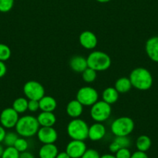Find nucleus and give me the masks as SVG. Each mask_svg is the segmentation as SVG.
<instances>
[{
	"label": "nucleus",
	"mask_w": 158,
	"mask_h": 158,
	"mask_svg": "<svg viewBox=\"0 0 158 158\" xmlns=\"http://www.w3.org/2000/svg\"><path fill=\"white\" fill-rule=\"evenodd\" d=\"M40 127V126L37 117L30 115L20 117L15 127V132L18 135L25 138L35 136Z\"/></svg>",
	"instance_id": "nucleus-1"
},
{
	"label": "nucleus",
	"mask_w": 158,
	"mask_h": 158,
	"mask_svg": "<svg viewBox=\"0 0 158 158\" xmlns=\"http://www.w3.org/2000/svg\"><path fill=\"white\" fill-rule=\"evenodd\" d=\"M132 86L139 90H147L153 85V77L150 71L143 67L133 69L129 75Z\"/></svg>",
	"instance_id": "nucleus-2"
},
{
	"label": "nucleus",
	"mask_w": 158,
	"mask_h": 158,
	"mask_svg": "<svg viewBox=\"0 0 158 158\" xmlns=\"http://www.w3.org/2000/svg\"><path fill=\"white\" fill-rule=\"evenodd\" d=\"M86 59L88 67L97 72L105 71L111 66V58L108 54L102 51H93Z\"/></svg>",
	"instance_id": "nucleus-3"
},
{
	"label": "nucleus",
	"mask_w": 158,
	"mask_h": 158,
	"mask_svg": "<svg viewBox=\"0 0 158 158\" xmlns=\"http://www.w3.org/2000/svg\"><path fill=\"white\" fill-rule=\"evenodd\" d=\"M88 128L86 122L80 118L72 119L67 127V133L72 140H85L88 138Z\"/></svg>",
	"instance_id": "nucleus-4"
},
{
	"label": "nucleus",
	"mask_w": 158,
	"mask_h": 158,
	"mask_svg": "<svg viewBox=\"0 0 158 158\" xmlns=\"http://www.w3.org/2000/svg\"><path fill=\"white\" fill-rule=\"evenodd\" d=\"M135 123L129 117H121L116 119L111 124V131L116 137L129 136L133 131Z\"/></svg>",
	"instance_id": "nucleus-5"
},
{
	"label": "nucleus",
	"mask_w": 158,
	"mask_h": 158,
	"mask_svg": "<svg viewBox=\"0 0 158 158\" xmlns=\"http://www.w3.org/2000/svg\"><path fill=\"white\" fill-rule=\"evenodd\" d=\"M112 114L111 105L107 103L103 100H98L95 103L91 106V110H90V115L91 117L95 122L105 121L110 117Z\"/></svg>",
	"instance_id": "nucleus-6"
},
{
	"label": "nucleus",
	"mask_w": 158,
	"mask_h": 158,
	"mask_svg": "<svg viewBox=\"0 0 158 158\" xmlns=\"http://www.w3.org/2000/svg\"><path fill=\"white\" fill-rule=\"evenodd\" d=\"M76 100H78L83 106H91L99 100V94L91 86H83L77 91Z\"/></svg>",
	"instance_id": "nucleus-7"
},
{
	"label": "nucleus",
	"mask_w": 158,
	"mask_h": 158,
	"mask_svg": "<svg viewBox=\"0 0 158 158\" xmlns=\"http://www.w3.org/2000/svg\"><path fill=\"white\" fill-rule=\"evenodd\" d=\"M23 94L28 100H40L45 96V89L39 82L29 80L23 86Z\"/></svg>",
	"instance_id": "nucleus-8"
},
{
	"label": "nucleus",
	"mask_w": 158,
	"mask_h": 158,
	"mask_svg": "<svg viewBox=\"0 0 158 158\" xmlns=\"http://www.w3.org/2000/svg\"><path fill=\"white\" fill-rule=\"evenodd\" d=\"M20 117L12 107L5 108L0 114V124L6 129L15 127Z\"/></svg>",
	"instance_id": "nucleus-9"
},
{
	"label": "nucleus",
	"mask_w": 158,
	"mask_h": 158,
	"mask_svg": "<svg viewBox=\"0 0 158 158\" xmlns=\"http://www.w3.org/2000/svg\"><path fill=\"white\" fill-rule=\"evenodd\" d=\"M37 135L40 142L43 144L54 143L58 137L57 131L53 127H40Z\"/></svg>",
	"instance_id": "nucleus-10"
},
{
	"label": "nucleus",
	"mask_w": 158,
	"mask_h": 158,
	"mask_svg": "<svg viewBox=\"0 0 158 158\" xmlns=\"http://www.w3.org/2000/svg\"><path fill=\"white\" fill-rule=\"evenodd\" d=\"M87 146L84 140H72L66 147V152L71 158H81L86 151Z\"/></svg>",
	"instance_id": "nucleus-11"
},
{
	"label": "nucleus",
	"mask_w": 158,
	"mask_h": 158,
	"mask_svg": "<svg viewBox=\"0 0 158 158\" xmlns=\"http://www.w3.org/2000/svg\"><path fill=\"white\" fill-rule=\"evenodd\" d=\"M79 43L81 46L86 49H93L98 44L97 36L91 31H84L79 35Z\"/></svg>",
	"instance_id": "nucleus-12"
},
{
	"label": "nucleus",
	"mask_w": 158,
	"mask_h": 158,
	"mask_svg": "<svg viewBox=\"0 0 158 158\" xmlns=\"http://www.w3.org/2000/svg\"><path fill=\"white\" fill-rule=\"evenodd\" d=\"M106 134L105 126L100 122L93 123L88 128V138L92 141H99L102 140Z\"/></svg>",
	"instance_id": "nucleus-13"
},
{
	"label": "nucleus",
	"mask_w": 158,
	"mask_h": 158,
	"mask_svg": "<svg viewBox=\"0 0 158 158\" xmlns=\"http://www.w3.org/2000/svg\"><path fill=\"white\" fill-rule=\"evenodd\" d=\"M145 50L152 61L158 63V36L151 37L147 40L145 45Z\"/></svg>",
	"instance_id": "nucleus-14"
},
{
	"label": "nucleus",
	"mask_w": 158,
	"mask_h": 158,
	"mask_svg": "<svg viewBox=\"0 0 158 158\" xmlns=\"http://www.w3.org/2000/svg\"><path fill=\"white\" fill-rule=\"evenodd\" d=\"M83 105L77 100H73L68 103L66 112L71 118H79L83 113Z\"/></svg>",
	"instance_id": "nucleus-15"
},
{
	"label": "nucleus",
	"mask_w": 158,
	"mask_h": 158,
	"mask_svg": "<svg viewBox=\"0 0 158 158\" xmlns=\"http://www.w3.org/2000/svg\"><path fill=\"white\" fill-rule=\"evenodd\" d=\"M69 66L71 69L75 73H81L85 69L88 68L87 59L81 56H75L70 60Z\"/></svg>",
	"instance_id": "nucleus-16"
},
{
	"label": "nucleus",
	"mask_w": 158,
	"mask_h": 158,
	"mask_svg": "<svg viewBox=\"0 0 158 158\" xmlns=\"http://www.w3.org/2000/svg\"><path fill=\"white\" fill-rule=\"evenodd\" d=\"M58 153V148L54 143H46L40 148L38 154L40 158H56Z\"/></svg>",
	"instance_id": "nucleus-17"
},
{
	"label": "nucleus",
	"mask_w": 158,
	"mask_h": 158,
	"mask_svg": "<svg viewBox=\"0 0 158 158\" xmlns=\"http://www.w3.org/2000/svg\"><path fill=\"white\" fill-rule=\"evenodd\" d=\"M37 118L40 127H53L57 121L56 116L53 112L42 111Z\"/></svg>",
	"instance_id": "nucleus-18"
},
{
	"label": "nucleus",
	"mask_w": 158,
	"mask_h": 158,
	"mask_svg": "<svg viewBox=\"0 0 158 158\" xmlns=\"http://www.w3.org/2000/svg\"><path fill=\"white\" fill-rule=\"evenodd\" d=\"M40 110L41 111L54 112L57 106V101L54 97L50 96H44L39 100Z\"/></svg>",
	"instance_id": "nucleus-19"
},
{
	"label": "nucleus",
	"mask_w": 158,
	"mask_h": 158,
	"mask_svg": "<svg viewBox=\"0 0 158 158\" xmlns=\"http://www.w3.org/2000/svg\"><path fill=\"white\" fill-rule=\"evenodd\" d=\"M119 92L115 87H108L102 92V100L108 104H114L119 100Z\"/></svg>",
	"instance_id": "nucleus-20"
},
{
	"label": "nucleus",
	"mask_w": 158,
	"mask_h": 158,
	"mask_svg": "<svg viewBox=\"0 0 158 158\" xmlns=\"http://www.w3.org/2000/svg\"><path fill=\"white\" fill-rule=\"evenodd\" d=\"M114 87L119 92V94H125V93H128L133 86H132L129 78L124 77H120L116 80Z\"/></svg>",
	"instance_id": "nucleus-21"
},
{
	"label": "nucleus",
	"mask_w": 158,
	"mask_h": 158,
	"mask_svg": "<svg viewBox=\"0 0 158 158\" xmlns=\"http://www.w3.org/2000/svg\"><path fill=\"white\" fill-rule=\"evenodd\" d=\"M151 144V139L147 135H141L136 139V146L137 148V151L147 152L150 148Z\"/></svg>",
	"instance_id": "nucleus-22"
},
{
	"label": "nucleus",
	"mask_w": 158,
	"mask_h": 158,
	"mask_svg": "<svg viewBox=\"0 0 158 158\" xmlns=\"http://www.w3.org/2000/svg\"><path fill=\"white\" fill-rule=\"evenodd\" d=\"M28 100L26 98L24 97H19V98L15 99L12 103V107L20 114H23L28 110Z\"/></svg>",
	"instance_id": "nucleus-23"
},
{
	"label": "nucleus",
	"mask_w": 158,
	"mask_h": 158,
	"mask_svg": "<svg viewBox=\"0 0 158 158\" xmlns=\"http://www.w3.org/2000/svg\"><path fill=\"white\" fill-rule=\"evenodd\" d=\"M82 74V79L85 83H92L97 78V71L94 69H91V68L88 67L85 69L83 72L81 73Z\"/></svg>",
	"instance_id": "nucleus-24"
},
{
	"label": "nucleus",
	"mask_w": 158,
	"mask_h": 158,
	"mask_svg": "<svg viewBox=\"0 0 158 158\" xmlns=\"http://www.w3.org/2000/svg\"><path fill=\"white\" fill-rule=\"evenodd\" d=\"M18 138L19 135L16 132H6L2 143L6 147H13Z\"/></svg>",
	"instance_id": "nucleus-25"
},
{
	"label": "nucleus",
	"mask_w": 158,
	"mask_h": 158,
	"mask_svg": "<svg viewBox=\"0 0 158 158\" xmlns=\"http://www.w3.org/2000/svg\"><path fill=\"white\" fill-rule=\"evenodd\" d=\"M11 55L12 52L10 48L4 43H0V61H7L11 57Z\"/></svg>",
	"instance_id": "nucleus-26"
},
{
	"label": "nucleus",
	"mask_w": 158,
	"mask_h": 158,
	"mask_svg": "<svg viewBox=\"0 0 158 158\" xmlns=\"http://www.w3.org/2000/svg\"><path fill=\"white\" fill-rule=\"evenodd\" d=\"M13 147L19 151V152L22 153L27 151L28 148H29V143H28L27 140L25 139V137H19V138L17 139Z\"/></svg>",
	"instance_id": "nucleus-27"
},
{
	"label": "nucleus",
	"mask_w": 158,
	"mask_h": 158,
	"mask_svg": "<svg viewBox=\"0 0 158 158\" xmlns=\"http://www.w3.org/2000/svg\"><path fill=\"white\" fill-rule=\"evenodd\" d=\"M20 153L14 147H7L1 158H20Z\"/></svg>",
	"instance_id": "nucleus-28"
},
{
	"label": "nucleus",
	"mask_w": 158,
	"mask_h": 158,
	"mask_svg": "<svg viewBox=\"0 0 158 158\" xmlns=\"http://www.w3.org/2000/svg\"><path fill=\"white\" fill-rule=\"evenodd\" d=\"M114 141L118 143L120 148H129V147L131 144V141L128 136H118L114 139Z\"/></svg>",
	"instance_id": "nucleus-29"
},
{
	"label": "nucleus",
	"mask_w": 158,
	"mask_h": 158,
	"mask_svg": "<svg viewBox=\"0 0 158 158\" xmlns=\"http://www.w3.org/2000/svg\"><path fill=\"white\" fill-rule=\"evenodd\" d=\"M15 0H0V12H8L12 9Z\"/></svg>",
	"instance_id": "nucleus-30"
},
{
	"label": "nucleus",
	"mask_w": 158,
	"mask_h": 158,
	"mask_svg": "<svg viewBox=\"0 0 158 158\" xmlns=\"http://www.w3.org/2000/svg\"><path fill=\"white\" fill-rule=\"evenodd\" d=\"M131 152L129 150V148H120L117 152L116 153V158H130L131 157Z\"/></svg>",
	"instance_id": "nucleus-31"
},
{
	"label": "nucleus",
	"mask_w": 158,
	"mask_h": 158,
	"mask_svg": "<svg viewBox=\"0 0 158 158\" xmlns=\"http://www.w3.org/2000/svg\"><path fill=\"white\" fill-rule=\"evenodd\" d=\"M99 153L94 149H87L81 158H100Z\"/></svg>",
	"instance_id": "nucleus-32"
},
{
	"label": "nucleus",
	"mask_w": 158,
	"mask_h": 158,
	"mask_svg": "<svg viewBox=\"0 0 158 158\" xmlns=\"http://www.w3.org/2000/svg\"><path fill=\"white\" fill-rule=\"evenodd\" d=\"M40 110V103L39 100H28V110L30 112H37Z\"/></svg>",
	"instance_id": "nucleus-33"
},
{
	"label": "nucleus",
	"mask_w": 158,
	"mask_h": 158,
	"mask_svg": "<svg viewBox=\"0 0 158 158\" xmlns=\"http://www.w3.org/2000/svg\"><path fill=\"white\" fill-rule=\"evenodd\" d=\"M130 158H149L146 152H143V151H137L132 154L131 157Z\"/></svg>",
	"instance_id": "nucleus-34"
},
{
	"label": "nucleus",
	"mask_w": 158,
	"mask_h": 158,
	"mask_svg": "<svg viewBox=\"0 0 158 158\" xmlns=\"http://www.w3.org/2000/svg\"><path fill=\"white\" fill-rule=\"evenodd\" d=\"M108 149H109V151H111L112 153H114V154H116V153L117 152L119 149H120V147L118 145V143H116V142H115L114 140H113V141L110 143L109 146H108Z\"/></svg>",
	"instance_id": "nucleus-35"
},
{
	"label": "nucleus",
	"mask_w": 158,
	"mask_h": 158,
	"mask_svg": "<svg viewBox=\"0 0 158 158\" xmlns=\"http://www.w3.org/2000/svg\"><path fill=\"white\" fill-rule=\"evenodd\" d=\"M7 72V67L5 62L0 61V78L4 77Z\"/></svg>",
	"instance_id": "nucleus-36"
},
{
	"label": "nucleus",
	"mask_w": 158,
	"mask_h": 158,
	"mask_svg": "<svg viewBox=\"0 0 158 158\" xmlns=\"http://www.w3.org/2000/svg\"><path fill=\"white\" fill-rule=\"evenodd\" d=\"M20 158H35L33 154L30 152H28L27 151H24V152L20 153Z\"/></svg>",
	"instance_id": "nucleus-37"
},
{
	"label": "nucleus",
	"mask_w": 158,
	"mask_h": 158,
	"mask_svg": "<svg viewBox=\"0 0 158 158\" xmlns=\"http://www.w3.org/2000/svg\"><path fill=\"white\" fill-rule=\"evenodd\" d=\"M6 128L3 127L2 125H0V143H2L3 142V140H4V137L6 136Z\"/></svg>",
	"instance_id": "nucleus-38"
},
{
	"label": "nucleus",
	"mask_w": 158,
	"mask_h": 158,
	"mask_svg": "<svg viewBox=\"0 0 158 158\" xmlns=\"http://www.w3.org/2000/svg\"><path fill=\"white\" fill-rule=\"evenodd\" d=\"M56 158H71V157L66 151H63V152L58 153Z\"/></svg>",
	"instance_id": "nucleus-39"
},
{
	"label": "nucleus",
	"mask_w": 158,
	"mask_h": 158,
	"mask_svg": "<svg viewBox=\"0 0 158 158\" xmlns=\"http://www.w3.org/2000/svg\"><path fill=\"white\" fill-rule=\"evenodd\" d=\"M100 158H116V157L115 155H112V154H104V155L101 156Z\"/></svg>",
	"instance_id": "nucleus-40"
},
{
	"label": "nucleus",
	"mask_w": 158,
	"mask_h": 158,
	"mask_svg": "<svg viewBox=\"0 0 158 158\" xmlns=\"http://www.w3.org/2000/svg\"><path fill=\"white\" fill-rule=\"evenodd\" d=\"M4 150H5V148H3L2 145L1 143H0V158H1L2 156L3 152H4Z\"/></svg>",
	"instance_id": "nucleus-41"
},
{
	"label": "nucleus",
	"mask_w": 158,
	"mask_h": 158,
	"mask_svg": "<svg viewBox=\"0 0 158 158\" xmlns=\"http://www.w3.org/2000/svg\"><path fill=\"white\" fill-rule=\"evenodd\" d=\"M96 1L101 3H105V2H110L111 0H96Z\"/></svg>",
	"instance_id": "nucleus-42"
}]
</instances>
